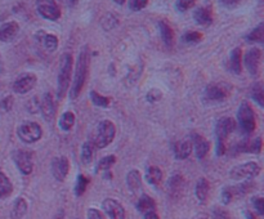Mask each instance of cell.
<instances>
[{"label":"cell","instance_id":"cell-1","mask_svg":"<svg viewBox=\"0 0 264 219\" xmlns=\"http://www.w3.org/2000/svg\"><path fill=\"white\" fill-rule=\"evenodd\" d=\"M89 63H90V53L88 47H82L80 51L78 61H76L75 75H74V82H72L71 90H70V98L75 100L79 97L81 93L82 88L85 85L88 72H89Z\"/></svg>","mask_w":264,"mask_h":219},{"label":"cell","instance_id":"cell-2","mask_svg":"<svg viewBox=\"0 0 264 219\" xmlns=\"http://www.w3.org/2000/svg\"><path fill=\"white\" fill-rule=\"evenodd\" d=\"M72 72V55L70 53L62 55L59 61L58 76H57V97L62 100L69 90L70 80H71Z\"/></svg>","mask_w":264,"mask_h":219},{"label":"cell","instance_id":"cell-3","mask_svg":"<svg viewBox=\"0 0 264 219\" xmlns=\"http://www.w3.org/2000/svg\"><path fill=\"white\" fill-rule=\"evenodd\" d=\"M236 128V121L232 117H223L216 123V155L222 156L226 151V140Z\"/></svg>","mask_w":264,"mask_h":219},{"label":"cell","instance_id":"cell-4","mask_svg":"<svg viewBox=\"0 0 264 219\" xmlns=\"http://www.w3.org/2000/svg\"><path fill=\"white\" fill-rule=\"evenodd\" d=\"M116 134V128L110 120H103L98 124L96 132V137L93 140V144L97 148H105L111 143Z\"/></svg>","mask_w":264,"mask_h":219},{"label":"cell","instance_id":"cell-5","mask_svg":"<svg viewBox=\"0 0 264 219\" xmlns=\"http://www.w3.org/2000/svg\"><path fill=\"white\" fill-rule=\"evenodd\" d=\"M237 120L240 124L242 132L246 134L253 133L257 127V120H255L254 110L251 109V106L247 102H242L238 107L237 111Z\"/></svg>","mask_w":264,"mask_h":219},{"label":"cell","instance_id":"cell-6","mask_svg":"<svg viewBox=\"0 0 264 219\" xmlns=\"http://www.w3.org/2000/svg\"><path fill=\"white\" fill-rule=\"evenodd\" d=\"M17 134L24 143H35L43 136V129L39 124L34 123V121H27V123L21 124Z\"/></svg>","mask_w":264,"mask_h":219},{"label":"cell","instance_id":"cell-7","mask_svg":"<svg viewBox=\"0 0 264 219\" xmlns=\"http://www.w3.org/2000/svg\"><path fill=\"white\" fill-rule=\"evenodd\" d=\"M261 173V166L257 163H246L241 164L231 169L230 177L234 181H247V179L255 178Z\"/></svg>","mask_w":264,"mask_h":219},{"label":"cell","instance_id":"cell-8","mask_svg":"<svg viewBox=\"0 0 264 219\" xmlns=\"http://www.w3.org/2000/svg\"><path fill=\"white\" fill-rule=\"evenodd\" d=\"M36 9L41 17L48 21H57L61 17V9L55 0H36Z\"/></svg>","mask_w":264,"mask_h":219},{"label":"cell","instance_id":"cell-9","mask_svg":"<svg viewBox=\"0 0 264 219\" xmlns=\"http://www.w3.org/2000/svg\"><path fill=\"white\" fill-rule=\"evenodd\" d=\"M262 52L259 48H251L246 52L244 57V63L246 70L251 76H258L261 71Z\"/></svg>","mask_w":264,"mask_h":219},{"label":"cell","instance_id":"cell-10","mask_svg":"<svg viewBox=\"0 0 264 219\" xmlns=\"http://www.w3.org/2000/svg\"><path fill=\"white\" fill-rule=\"evenodd\" d=\"M13 160L22 174L28 175L32 171V152L26 150H17L13 152Z\"/></svg>","mask_w":264,"mask_h":219},{"label":"cell","instance_id":"cell-11","mask_svg":"<svg viewBox=\"0 0 264 219\" xmlns=\"http://www.w3.org/2000/svg\"><path fill=\"white\" fill-rule=\"evenodd\" d=\"M36 82H38V78H36L34 74H30V72H28V74L21 75L20 78L13 82L14 93L26 94V93L34 89V86L36 85Z\"/></svg>","mask_w":264,"mask_h":219},{"label":"cell","instance_id":"cell-12","mask_svg":"<svg viewBox=\"0 0 264 219\" xmlns=\"http://www.w3.org/2000/svg\"><path fill=\"white\" fill-rule=\"evenodd\" d=\"M70 171L69 159L65 156L54 158L52 160V174L58 182H63Z\"/></svg>","mask_w":264,"mask_h":219},{"label":"cell","instance_id":"cell-13","mask_svg":"<svg viewBox=\"0 0 264 219\" xmlns=\"http://www.w3.org/2000/svg\"><path fill=\"white\" fill-rule=\"evenodd\" d=\"M102 209L110 219H125V209L120 202L113 199H106L102 202Z\"/></svg>","mask_w":264,"mask_h":219},{"label":"cell","instance_id":"cell-14","mask_svg":"<svg viewBox=\"0 0 264 219\" xmlns=\"http://www.w3.org/2000/svg\"><path fill=\"white\" fill-rule=\"evenodd\" d=\"M40 111L45 121L53 123L55 119V103L51 93H45L40 103Z\"/></svg>","mask_w":264,"mask_h":219},{"label":"cell","instance_id":"cell-15","mask_svg":"<svg viewBox=\"0 0 264 219\" xmlns=\"http://www.w3.org/2000/svg\"><path fill=\"white\" fill-rule=\"evenodd\" d=\"M35 38H36V41H38L39 44L45 51L49 52V53H53L57 49V47H58V39H57V36L53 34H47L43 30L38 31L36 35H35Z\"/></svg>","mask_w":264,"mask_h":219},{"label":"cell","instance_id":"cell-16","mask_svg":"<svg viewBox=\"0 0 264 219\" xmlns=\"http://www.w3.org/2000/svg\"><path fill=\"white\" fill-rule=\"evenodd\" d=\"M227 92L222 86L216 84H210L206 86L205 93H204V100L206 102H222L226 100Z\"/></svg>","mask_w":264,"mask_h":219},{"label":"cell","instance_id":"cell-17","mask_svg":"<svg viewBox=\"0 0 264 219\" xmlns=\"http://www.w3.org/2000/svg\"><path fill=\"white\" fill-rule=\"evenodd\" d=\"M18 31H20V26L17 22L14 21L5 22L0 26V41H4V43L12 41L17 36Z\"/></svg>","mask_w":264,"mask_h":219},{"label":"cell","instance_id":"cell-18","mask_svg":"<svg viewBox=\"0 0 264 219\" xmlns=\"http://www.w3.org/2000/svg\"><path fill=\"white\" fill-rule=\"evenodd\" d=\"M173 151H174L175 159L178 160H185L191 155L192 152V142L189 139H183L175 142L173 146Z\"/></svg>","mask_w":264,"mask_h":219},{"label":"cell","instance_id":"cell-19","mask_svg":"<svg viewBox=\"0 0 264 219\" xmlns=\"http://www.w3.org/2000/svg\"><path fill=\"white\" fill-rule=\"evenodd\" d=\"M183 187H185V179H183L182 175L179 174L173 175L172 178L168 181V186H166L168 193L172 197H179L182 195Z\"/></svg>","mask_w":264,"mask_h":219},{"label":"cell","instance_id":"cell-20","mask_svg":"<svg viewBox=\"0 0 264 219\" xmlns=\"http://www.w3.org/2000/svg\"><path fill=\"white\" fill-rule=\"evenodd\" d=\"M193 20L200 26H210L213 24V13L209 7H200L193 13Z\"/></svg>","mask_w":264,"mask_h":219},{"label":"cell","instance_id":"cell-21","mask_svg":"<svg viewBox=\"0 0 264 219\" xmlns=\"http://www.w3.org/2000/svg\"><path fill=\"white\" fill-rule=\"evenodd\" d=\"M192 144L195 147V152L197 159H204L210 151V143L204 137L199 134H193L192 136Z\"/></svg>","mask_w":264,"mask_h":219},{"label":"cell","instance_id":"cell-22","mask_svg":"<svg viewBox=\"0 0 264 219\" xmlns=\"http://www.w3.org/2000/svg\"><path fill=\"white\" fill-rule=\"evenodd\" d=\"M158 28H160V34H161V39L164 41L165 47L170 49L174 44V31H173L172 26L165 20H161L158 22Z\"/></svg>","mask_w":264,"mask_h":219},{"label":"cell","instance_id":"cell-23","mask_svg":"<svg viewBox=\"0 0 264 219\" xmlns=\"http://www.w3.org/2000/svg\"><path fill=\"white\" fill-rule=\"evenodd\" d=\"M230 69L236 75H240L242 71V51L241 48H235L231 53Z\"/></svg>","mask_w":264,"mask_h":219},{"label":"cell","instance_id":"cell-24","mask_svg":"<svg viewBox=\"0 0 264 219\" xmlns=\"http://www.w3.org/2000/svg\"><path fill=\"white\" fill-rule=\"evenodd\" d=\"M27 213V202L24 197H18L13 204L12 212H10V218L12 219H21L24 218Z\"/></svg>","mask_w":264,"mask_h":219},{"label":"cell","instance_id":"cell-25","mask_svg":"<svg viewBox=\"0 0 264 219\" xmlns=\"http://www.w3.org/2000/svg\"><path fill=\"white\" fill-rule=\"evenodd\" d=\"M209 190H210V185L208 179L206 178H200L196 183V189H195V193L196 197L199 199L200 202H205L208 200V195H209Z\"/></svg>","mask_w":264,"mask_h":219},{"label":"cell","instance_id":"cell-26","mask_svg":"<svg viewBox=\"0 0 264 219\" xmlns=\"http://www.w3.org/2000/svg\"><path fill=\"white\" fill-rule=\"evenodd\" d=\"M237 150L240 152H250V154H261L262 151V139L261 138H255L254 140L250 142H244L237 146Z\"/></svg>","mask_w":264,"mask_h":219},{"label":"cell","instance_id":"cell-27","mask_svg":"<svg viewBox=\"0 0 264 219\" xmlns=\"http://www.w3.org/2000/svg\"><path fill=\"white\" fill-rule=\"evenodd\" d=\"M137 209L138 212L143 213V214H147L150 212H155L156 209V204H155L154 200L147 195H142L141 199L138 200L137 202Z\"/></svg>","mask_w":264,"mask_h":219},{"label":"cell","instance_id":"cell-28","mask_svg":"<svg viewBox=\"0 0 264 219\" xmlns=\"http://www.w3.org/2000/svg\"><path fill=\"white\" fill-rule=\"evenodd\" d=\"M127 185L131 191H133V192L138 191V190L141 189V185H142L141 173H139L138 170H135V169L129 171L127 175Z\"/></svg>","mask_w":264,"mask_h":219},{"label":"cell","instance_id":"cell-29","mask_svg":"<svg viewBox=\"0 0 264 219\" xmlns=\"http://www.w3.org/2000/svg\"><path fill=\"white\" fill-rule=\"evenodd\" d=\"M146 179L150 185L158 186L160 185V182L162 179V171L161 169H158V166H151V168L147 169V173H146Z\"/></svg>","mask_w":264,"mask_h":219},{"label":"cell","instance_id":"cell-30","mask_svg":"<svg viewBox=\"0 0 264 219\" xmlns=\"http://www.w3.org/2000/svg\"><path fill=\"white\" fill-rule=\"evenodd\" d=\"M246 40L249 43H263L264 41V24H259L254 30L246 35Z\"/></svg>","mask_w":264,"mask_h":219},{"label":"cell","instance_id":"cell-31","mask_svg":"<svg viewBox=\"0 0 264 219\" xmlns=\"http://www.w3.org/2000/svg\"><path fill=\"white\" fill-rule=\"evenodd\" d=\"M94 156V144L92 142H85L81 147V161L82 164L89 165Z\"/></svg>","mask_w":264,"mask_h":219},{"label":"cell","instance_id":"cell-32","mask_svg":"<svg viewBox=\"0 0 264 219\" xmlns=\"http://www.w3.org/2000/svg\"><path fill=\"white\" fill-rule=\"evenodd\" d=\"M74 124H75V115H74L71 111H67V112H65L61 116L58 125L62 130L69 132V130H71V128L74 127Z\"/></svg>","mask_w":264,"mask_h":219},{"label":"cell","instance_id":"cell-33","mask_svg":"<svg viewBox=\"0 0 264 219\" xmlns=\"http://www.w3.org/2000/svg\"><path fill=\"white\" fill-rule=\"evenodd\" d=\"M12 183H10L9 179L7 178V175L0 173V199H4L12 193Z\"/></svg>","mask_w":264,"mask_h":219},{"label":"cell","instance_id":"cell-34","mask_svg":"<svg viewBox=\"0 0 264 219\" xmlns=\"http://www.w3.org/2000/svg\"><path fill=\"white\" fill-rule=\"evenodd\" d=\"M90 101L94 106L97 107H108L111 103V98L105 96H101L100 93H97L96 90L90 92Z\"/></svg>","mask_w":264,"mask_h":219},{"label":"cell","instance_id":"cell-35","mask_svg":"<svg viewBox=\"0 0 264 219\" xmlns=\"http://www.w3.org/2000/svg\"><path fill=\"white\" fill-rule=\"evenodd\" d=\"M251 97H253V100H254L259 106H264V90L263 86H262V82H257V84L253 86V89H251Z\"/></svg>","mask_w":264,"mask_h":219},{"label":"cell","instance_id":"cell-36","mask_svg":"<svg viewBox=\"0 0 264 219\" xmlns=\"http://www.w3.org/2000/svg\"><path fill=\"white\" fill-rule=\"evenodd\" d=\"M182 40L185 44H197L203 40V34L199 31H187L182 36Z\"/></svg>","mask_w":264,"mask_h":219},{"label":"cell","instance_id":"cell-37","mask_svg":"<svg viewBox=\"0 0 264 219\" xmlns=\"http://www.w3.org/2000/svg\"><path fill=\"white\" fill-rule=\"evenodd\" d=\"M88 185H89V179L86 178L85 175L84 174L78 175V181H76V186H75V195L81 196L82 193L86 191Z\"/></svg>","mask_w":264,"mask_h":219},{"label":"cell","instance_id":"cell-38","mask_svg":"<svg viewBox=\"0 0 264 219\" xmlns=\"http://www.w3.org/2000/svg\"><path fill=\"white\" fill-rule=\"evenodd\" d=\"M116 163V158L113 155H108L106 158L101 159L100 163L97 164L96 171H102V170H108L113 164Z\"/></svg>","mask_w":264,"mask_h":219},{"label":"cell","instance_id":"cell-39","mask_svg":"<svg viewBox=\"0 0 264 219\" xmlns=\"http://www.w3.org/2000/svg\"><path fill=\"white\" fill-rule=\"evenodd\" d=\"M193 5H195V0H177V3H175V7L179 12H187Z\"/></svg>","mask_w":264,"mask_h":219},{"label":"cell","instance_id":"cell-40","mask_svg":"<svg viewBox=\"0 0 264 219\" xmlns=\"http://www.w3.org/2000/svg\"><path fill=\"white\" fill-rule=\"evenodd\" d=\"M148 0H129V8H131L133 12H138V10H142L143 8L147 7Z\"/></svg>","mask_w":264,"mask_h":219},{"label":"cell","instance_id":"cell-41","mask_svg":"<svg viewBox=\"0 0 264 219\" xmlns=\"http://www.w3.org/2000/svg\"><path fill=\"white\" fill-rule=\"evenodd\" d=\"M161 98H162V93H161V90H158V89H151L147 93V96H146V100H147L150 103L158 102Z\"/></svg>","mask_w":264,"mask_h":219},{"label":"cell","instance_id":"cell-42","mask_svg":"<svg viewBox=\"0 0 264 219\" xmlns=\"http://www.w3.org/2000/svg\"><path fill=\"white\" fill-rule=\"evenodd\" d=\"M117 22H119V21H117V18L115 17L112 13H107L106 16H105V18L102 20V26L105 27V26L108 24L110 25V26H108V30H111V28H113L116 26Z\"/></svg>","mask_w":264,"mask_h":219},{"label":"cell","instance_id":"cell-43","mask_svg":"<svg viewBox=\"0 0 264 219\" xmlns=\"http://www.w3.org/2000/svg\"><path fill=\"white\" fill-rule=\"evenodd\" d=\"M253 204H254L255 210L258 212L259 216H263L264 214V199L261 197V196H258V197H254L253 199Z\"/></svg>","mask_w":264,"mask_h":219},{"label":"cell","instance_id":"cell-44","mask_svg":"<svg viewBox=\"0 0 264 219\" xmlns=\"http://www.w3.org/2000/svg\"><path fill=\"white\" fill-rule=\"evenodd\" d=\"M234 192H232V187H226V189L222 191V200H223V204H230L232 200H234Z\"/></svg>","mask_w":264,"mask_h":219},{"label":"cell","instance_id":"cell-45","mask_svg":"<svg viewBox=\"0 0 264 219\" xmlns=\"http://www.w3.org/2000/svg\"><path fill=\"white\" fill-rule=\"evenodd\" d=\"M213 219H230V217H228V213L226 210L215 208L213 212Z\"/></svg>","mask_w":264,"mask_h":219},{"label":"cell","instance_id":"cell-46","mask_svg":"<svg viewBox=\"0 0 264 219\" xmlns=\"http://www.w3.org/2000/svg\"><path fill=\"white\" fill-rule=\"evenodd\" d=\"M12 106H13V98H12V97H7V98H4V100L0 102V107H1V110H4V111H9V110L12 109Z\"/></svg>","mask_w":264,"mask_h":219},{"label":"cell","instance_id":"cell-47","mask_svg":"<svg viewBox=\"0 0 264 219\" xmlns=\"http://www.w3.org/2000/svg\"><path fill=\"white\" fill-rule=\"evenodd\" d=\"M88 219H105V218H103V214L100 212V210L92 208V209L88 210Z\"/></svg>","mask_w":264,"mask_h":219},{"label":"cell","instance_id":"cell-48","mask_svg":"<svg viewBox=\"0 0 264 219\" xmlns=\"http://www.w3.org/2000/svg\"><path fill=\"white\" fill-rule=\"evenodd\" d=\"M220 3L223 4L224 7H228V8H232V7H236L237 4L240 3L241 0H219Z\"/></svg>","mask_w":264,"mask_h":219},{"label":"cell","instance_id":"cell-49","mask_svg":"<svg viewBox=\"0 0 264 219\" xmlns=\"http://www.w3.org/2000/svg\"><path fill=\"white\" fill-rule=\"evenodd\" d=\"M144 219H160L158 216L155 212H150L147 214H144Z\"/></svg>","mask_w":264,"mask_h":219},{"label":"cell","instance_id":"cell-50","mask_svg":"<svg viewBox=\"0 0 264 219\" xmlns=\"http://www.w3.org/2000/svg\"><path fill=\"white\" fill-rule=\"evenodd\" d=\"M245 216H246V219H257V217L251 212H245Z\"/></svg>","mask_w":264,"mask_h":219},{"label":"cell","instance_id":"cell-51","mask_svg":"<svg viewBox=\"0 0 264 219\" xmlns=\"http://www.w3.org/2000/svg\"><path fill=\"white\" fill-rule=\"evenodd\" d=\"M78 1H79V0H67V3H69L70 5H71V7H74V5H75V4L78 3Z\"/></svg>","mask_w":264,"mask_h":219},{"label":"cell","instance_id":"cell-52","mask_svg":"<svg viewBox=\"0 0 264 219\" xmlns=\"http://www.w3.org/2000/svg\"><path fill=\"white\" fill-rule=\"evenodd\" d=\"M113 1L116 4H119V5H123V4L125 3V0H113Z\"/></svg>","mask_w":264,"mask_h":219},{"label":"cell","instance_id":"cell-53","mask_svg":"<svg viewBox=\"0 0 264 219\" xmlns=\"http://www.w3.org/2000/svg\"><path fill=\"white\" fill-rule=\"evenodd\" d=\"M3 74V63H1V59H0V75Z\"/></svg>","mask_w":264,"mask_h":219},{"label":"cell","instance_id":"cell-54","mask_svg":"<svg viewBox=\"0 0 264 219\" xmlns=\"http://www.w3.org/2000/svg\"><path fill=\"white\" fill-rule=\"evenodd\" d=\"M200 219H209V218H200Z\"/></svg>","mask_w":264,"mask_h":219}]
</instances>
